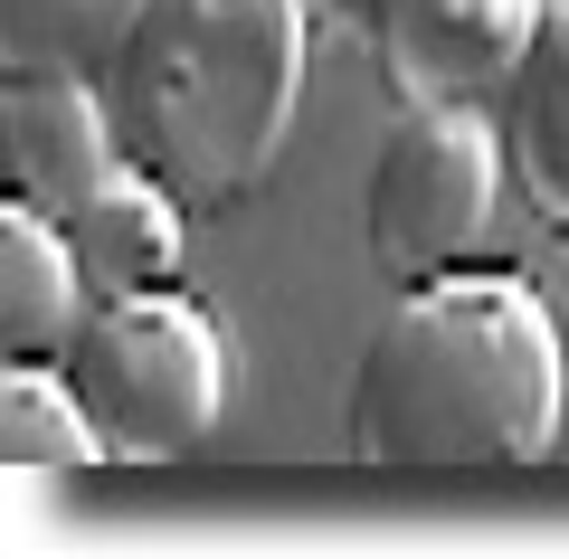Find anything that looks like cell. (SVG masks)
<instances>
[{
  "instance_id": "11",
  "label": "cell",
  "mask_w": 569,
  "mask_h": 559,
  "mask_svg": "<svg viewBox=\"0 0 569 559\" xmlns=\"http://www.w3.org/2000/svg\"><path fill=\"white\" fill-rule=\"evenodd\" d=\"M142 0H0V67L10 77H104Z\"/></svg>"
},
{
  "instance_id": "1",
  "label": "cell",
  "mask_w": 569,
  "mask_h": 559,
  "mask_svg": "<svg viewBox=\"0 0 569 559\" xmlns=\"http://www.w3.org/2000/svg\"><path fill=\"white\" fill-rule=\"evenodd\" d=\"M569 427V332L541 285L456 266L399 285L342 389V456L370 483L531 475Z\"/></svg>"
},
{
  "instance_id": "6",
  "label": "cell",
  "mask_w": 569,
  "mask_h": 559,
  "mask_svg": "<svg viewBox=\"0 0 569 559\" xmlns=\"http://www.w3.org/2000/svg\"><path fill=\"white\" fill-rule=\"evenodd\" d=\"M123 171V123L86 77H10L0 86V190L39 219H77Z\"/></svg>"
},
{
  "instance_id": "10",
  "label": "cell",
  "mask_w": 569,
  "mask_h": 559,
  "mask_svg": "<svg viewBox=\"0 0 569 559\" xmlns=\"http://www.w3.org/2000/svg\"><path fill=\"white\" fill-rule=\"evenodd\" d=\"M503 161H512V200L531 209V228L569 238V0L541 10L522 77L503 86Z\"/></svg>"
},
{
  "instance_id": "12",
  "label": "cell",
  "mask_w": 569,
  "mask_h": 559,
  "mask_svg": "<svg viewBox=\"0 0 569 559\" xmlns=\"http://www.w3.org/2000/svg\"><path fill=\"white\" fill-rule=\"evenodd\" d=\"M305 10H313V20H332V29H370L389 0H305Z\"/></svg>"
},
{
  "instance_id": "4",
  "label": "cell",
  "mask_w": 569,
  "mask_h": 559,
  "mask_svg": "<svg viewBox=\"0 0 569 559\" xmlns=\"http://www.w3.org/2000/svg\"><path fill=\"white\" fill-rule=\"evenodd\" d=\"M512 161L493 104H418L380 133L361 180V247L389 285H427L485 257Z\"/></svg>"
},
{
  "instance_id": "3",
  "label": "cell",
  "mask_w": 569,
  "mask_h": 559,
  "mask_svg": "<svg viewBox=\"0 0 569 559\" xmlns=\"http://www.w3.org/2000/svg\"><path fill=\"white\" fill-rule=\"evenodd\" d=\"M58 370L96 427L104 465H133V475L200 456L228 418V332L181 285L96 303V322L77 332V351Z\"/></svg>"
},
{
  "instance_id": "9",
  "label": "cell",
  "mask_w": 569,
  "mask_h": 559,
  "mask_svg": "<svg viewBox=\"0 0 569 559\" xmlns=\"http://www.w3.org/2000/svg\"><path fill=\"white\" fill-rule=\"evenodd\" d=\"M67 247H77V266H86V285H96V303L162 295V285H181L190 209L171 200L152 171H133V161H123V171L104 180L96 200L67 219Z\"/></svg>"
},
{
  "instance_id": "7",
  "label": "cell",
  "mask_w": 569,
  "mask_h": 559,
  "mask_svg": "<svg viewBox=\"0 0 569 559\" xmlns=\"http://www.w3.org/2000/svg\"><path fill=\"white\" fill-rule=\"evenodd\" d=\"M96 465H104V446H96V427H86L67 370L0 360V540L20 550L29 521L58 512Z\"/></svg>"
},
{
  "instance_id": "2",
  "label": "cell",
  "mask_w": 569,
  "mask_h": 559,
  "mask_svg": "<svg viewBox=\"0 0 569 559\" xmlns=\"http://www.w3.org/2000/svg\"><path fill=\"white\" fill-rule=\"evenodd\" d=\"M305 0H142V20L104 58L123 161L152 171L190 219L257 200L305 104Z\"/></svg>"
},
{
  "instance_id": "8",
  "label": "cell",
  "mask_w": 569,
  "mask_h": 559,
  "mask_svg": "<svg viewBox=\"0 0 569 559\" xmlns=\"http://www.w3.org/2000/svg\"><path fill=\"white\" fill-rule=\"evenodd\" d=\"M86 322H96V285H86L67 228L20 200H0V360L58 370Z\"/></svg>"
},
{
  "instance_id": "5",
  "label": "cell",
  "mask_w": 569,
  "mask_h": 559,
  "mask_svg": "<svg viewBox=\"0 0 569 559\" xmlns=\"http://www.w3.org/2000/svg\"><path fill=\"white\" fill-rule=\"evenodd\" d=\"M550 0H389L370 20V67L399 114L418 104H503L541 39Z\"/></svg>"
}]
</instances>
